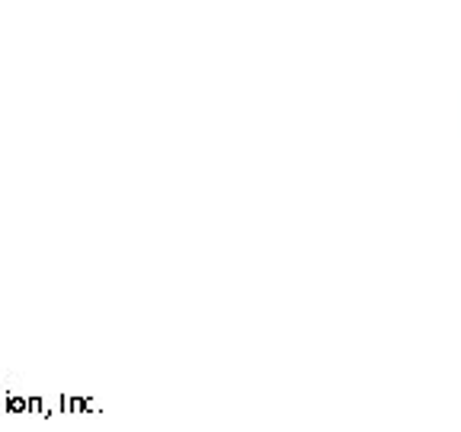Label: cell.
Listing matches in <instances>:
<instances>
[{
	"label": "cell",
	"mask_w": 461,
	"mask_h": 432,
	"mask_svg": "<svg viewBox=\"0 0 461 432\" xmlns=\"http://www.w3.org/2000/svg\"><path fill=\"white\" fill-rule=\"evenodd\" d=\"M26 407H29V400L23 394H10L7 397V413H26Z\"/></svg>",
	"instance_id": "obj_1"
}]
</instances>
